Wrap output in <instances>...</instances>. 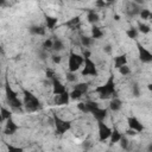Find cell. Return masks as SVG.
<instances>
[{"label":"cell","mask_w":152,"mask_h":152,"mask_svg":"<svg viewBox=\"0 0 152 152\" xmlns=\"http://www.w3.org/2000/svg\"><path fill=\"white\" fill-rule=\"evenodd\" d=\"M5 91H6V97H7V101H11V100H14V99H17L18 96V94L8 86V84H6V87H5Z\"/></svg>","instance_id":"18"},{"label":"cell","mask_w":152,"mask_h":152,"mask_svg":"<svg viewBox=\"0 0 152 152\" xmlns=\"http://www.w3.org/2000/svg\"><path fill=\"white\" fill-rule=\"evenodd\" d=\"M52 49H53L55 51H61V50H63V49H64V44H63V42H62L61 39H55V40H53Z\"/></svg>","instance_id":"24"},{"label":"cell","mask_w":152,"mask_h":152,"mask_svg":"<svg viewBox=\"0 0 152 152\" xmlns=\"http://www.w3.org/2000/svg\"><path fill=\"white\" fill-rule=\"evenodd\" d=\"M52 91H53L55 95H61V94H63V93L66 91L65 87L61 83V81L57 77H53L52 78Z\"/></svg>","instance_id":"8"},{"label":"cell","mask_w":152,"mask_h":152,"mask_svg":"<svg viewBox=\"0 0 152 152\" xmlns=\"http://www.w3.org/2000/svg\"><path fill=\"white\" fill-rule=\"evenodd\" d=\"M1 119L2 120H8V119H11V112L10 110H7L5 107H1Z\"/></svg>","instance_id":"29"},{"label":"cell","mask_w":152,"mask_h":152,"mask_svg":"<svg viewBox=\"0 0 152 152\" xmlns=\"http://www.w3.org/2000/svg\"><path fill=\"white\" fill-rule=\"evenodd\" d=\"M82 95H83V94H82L80 90H77V89H74V90L70 93V99H74V100H76V99H80Z\"/></svg>","instance_id":"32"},{"label":"cell","mask_w":152,"mask_h":152,"mask_svg":"<svg viewBox=\"0 0 152 152\" xmlns=\"http://www.w3.org/2000/svg\"><path fill=\"white\" fill-rule=\"evenodd\" d=\"M80 24H81V20H80V17H74L71 18L70 20H68L65 23V25L70 28V30H76L80 27Z\"/></svg>","instance_id":"14"},{"label":"cell","mask_w":152,"mask_h":152,"mask_svg":"<svg viewBox=\"0 0 152 152\" xmlns=\"http://www.w3.org/2000/svg\"><path fill=\"white\" fill-rule=\"evenodd\" d=\"M31 34H36V36H44L45 34V28L43 26H38V25H32L28 28Z\"/></svg>","instance_id":"15"},{"label":"cell","mask_w":152,"mask_h":152,"mask_svg":"<svg viewBox=\"0 0 152 152\" xmlns=\"http://www.w3.org/2000/svg\"><path fill=\"white\" fill-rule=\"evenodd\" d=\"M147 88H148V90H151V91H152V83H150V84L147 86Z\"/></svg>","instance_id":"47"},{"label":"cell","mask_w":152,"mask_h":152,"mask_svg":"<svg viewBox=\"0 0 152 152\" xmlns=\"http://www.w3.org/2000/svg\"><path fill=\"white\" fill-rule=\"evenodd\" d=\"M91 114L94 115V118H95L97 121H103V120L106 119V116H107V109L97 107V108H95V109L91 112Z\"/></svg>","instance_id":"12"},{"label":"cell","mask_w":152,"mask_h":152,"mask_svg":"<svg viewBox=\"0 0 152 152\" xmlns=\"http://www.w3.org/2000/svg\"><path fill=\"white\" fill-rule=\"evenodd\" d=\"M132 94H133V96L134 97H139L140 96V89H139V86L138 84H133V87H132Z\"/></svg>","instance_id":"33"},{"label":"cell","mask_w":152,"mask_h":152,"mask_svg":"<svg viewBox=\"0 0 152 152\" xmlns=\"http://www.w3.org/2000/svg\"><path fill=\"white\" fill-rule=\"evenodd\" d=\"M61 59H62V58H61L59 55H53V56H52V61H53V63H59Z\"/></svg>","instance_id":"40"},{"label":"cell","mask_w":152,"mask_h":152,"mask_svg":"<svg viewBox=\"0 0 152 152\" xmlns=\"http://www.w3.org/2000/svg\"><path fill=\"white\" fill-rule=\"evenodd\" d=\"M138 53H139V59L142 63L152 62V52L148 51L146 48H144L141 44H138Z\"/></svg>","instance_id":"7"},{"label":"cell","mask_w":152,"mask_h":152,"mask_svg":"<svg viewBox=\"0 0 152 152\" xmlns=\"http://www.w3.org/2000/svg\"><path fill=\"white\" fill-rule=\"evenodd\" d=\"M102 36H103V32L100 30V27H97V26H93L91 27V38L100 39Z\"/></svg>","instance_id":"22"},{"label":"cell","mask_w":152,"mask_h":152,"mask_svg":"<svg viewBox=\"0 0 152 152\" xmlns=\"http://www.w3.org/2000/svg\"><path fill=\"white\" fill-rule=\"evenodd\" d=\"M23 93H24V106H25L27 112H36V110L42 108L40 101L32 93H30L26 89H24Z\"/></svg>","instance_id":"2"},{"label":"cell","mask_w":152,"mask_h":152,"mask_svg":"<svg viewBox=\"0 0 152 152\" xmlns=\"http://www.w3.org/2000/svg\"><path fill=\"white\" fill-rule=\"evenodd\" d=\"M66 80L69 81V82H75L76 81V75L74 74V72H66Z\"/></svg>","instance_id":"37"},{"label":"cell","mask_w":152,"mask_h":152,"mask_svg":"<svg viewBox=\"0 0 152 152\" xmlns=\"http://www.w3.org/2000/svg\"><path fill=\"white\" fill-rule=\"evenodd\" d=\"M140 18L141 19H145V20H152V12H150L148 10H141L140 11Z\"/></svg>","instance_id":"26"},{"label":"cell","mask_w":152,"mask_h":152,"mask_svg":"<svg viewBox=\"0 0 152 152\" xmlns=\"http://www.w3.org/2000/svg\"><path fill=\"white\" fill-rule=\"evenodd\" d=\"M121 138H122V135L119 133V131H118V129H114V131L112 132V135H110V142H112V144L119 142Z\"/></svg>","instance_id":"23"},{"label":"cell","mask_w":152,"mask_h":152,"mask_svg":"<svg viewBox=\"0 0 152 152\" xmlns=\"http://www.w3.org/2000/svg\"><path fill=\"white\" fill-rule=\"evenodd\" d=\"M95 90H96V93H99V96H100V99H102V100L109 99V97H112V96L115 97L116 90H115L114 76H109V78L107 80V82H106L104 84L97 87Z\"/></svg>","instance_id":"1"},{"label":"cell","mask_w":152,"mask_h":152,"mask_svg":"<svg viewBox=\"0 0 152 152\" xmlns=\"http://www.w3.org/2000/svg\"><path fill=\"white\" fill-rule=\"evenodd\" d=\"M147 152H152V142L147 146Z\"/></svg>","instance_id":"46"},{"label":"cell","mask_w":152,"mask_h":152,"mask_svg":"<svg viewBox=\"0 0 152 152\" xmlns=\"http://www.w3.org/2000/svg\"><path fill=\"white\" fill-rule=\"evenodd\" d=\"M140 11H141L140 6L138 4H135L134 1L133 2H129L128 6H127V10H126V12H127V14L129 17H134L137 14H140Z\"/></svg>","instance_id":"11"},{"label":"cell","mask_w":152,"mask_h":152,"mask_svg":"<svg viewBox=\"0 0 152 152\" xmlns=\"http://www.w3.org/2000/svg\"><path fill=\"white\" fill-rule=\"evenodd\" d=\"M77 108H78V109H80L82 113H89V109H88L87 103L81 102V103H78V104H77Z\"/></svg>","instance_id":"35"},{"label":"cell","mask_w":152,"mask_h":152,"mask_svg":"<svg viewBox=\"0 0 152 152\" xmlns=\"http://www.w3.org/2000/svg\"><path fill=\"white\" fill-rule=\"evenodd\" d=\"M84 62L83 57L76 52H70L69 55V71L70 72H75L76 70L80 69V66L82 65V63Z\"/></svg>","instance_id":"3"},{"label":"cell","mask_w":152,"mask_h":152,"mask_svg":"<svg viewBox=\"0 0 152 152\" xmlns=\"http://www.w3.org/2000/svg\"><path fill=\"white\" fill-rule=\"evenodd\" d=\"M46 76H48V77H50V78L52 80V78L55 77V74H53V71H52L51 69H48V70H46Z\"/></svg>","instance_id":"42"},{"label":"cell","mask_w":152,"mask_h":152,"mask_svg":"<svg viewBox=\"0 0 152 152\" xmlns=\"http://www.w3.org/2000/svg\"><path fill=\"white\" fill-rule=\"evenodd\" d=\"M8 152H23V148L21 147H14L12 145H8Z\"/></svg>","instance_id":"38"},{"label":"cell","mask_w":152,"mask_h":152,"mask_svg":"<svg viewBox=\"0 0 152 152\" xmlns=\"http://www.w3.org/2000/svg\"><path fill=\"white\" fill-rule=\"evenodd\" d=\"M121 106H122V102H121V100H119L118 97H113L112 101H110V103H109V108H110V110H113V112L120 110Z\"/></svg>","instance_id":"17"},{"label":"cell","mask_w":152,"mask_h":152,"mask_svg":"<svg viewBox=\"0 0 152 152\" xmlns=\"http://www.w3.org/2000/svg\"><path fill=\"white\" fill-rule=\"evenodd\" d=\"M58 19L55 18V17H50V15H45V23H46V26L50 28V30H53L56 24H57Z\"/></svg>","instance_id":"20"},{"label":"cell","mask_w":152,"mask_h":152,"mask_svg":"<svg viewBox=\"0 0 152 152\" xmlns=\"http://www.w3.org/2000/svg\"><path fill=\"white\" fill-rule=\"evenodd\" d=\"M120 146H121L124 150H126V148L128 147V140H127L126 137H122V138L120 139Z\"/></svg>","instance_id":"36"},{"label":"cell","mask_w":152,"mask_h":152,"mask_svg":"<svg viewBox=\"0 0 152 152\" xmlns=\"http://www.w3.org/2000/svg\"><path fill=\"white\" fill-rule=\"evenodd\" d=\"M127 63V58H126V55H120V56H116L115 59H114V66L120 69L121 66L126 65Z\"/></svg>","instance_id":"16"},{"label":"cell","mask_w":152,"mask_h":152,"mask_svg":"<svg viewBox=\"0 0 152 152\" xmlns=\"http://www.w3.org/2000/svg\"><path fill=\"white\" fill-rule=\"evenodd\" d=\"M81 44L86 48H88L90 44H91V38L90 37H87V36H82L81 37Z\"/></svg>","instance_id":"30"},{"label":"cell","mask_w":152,"mask_h":152,"mask_svg":"<svg viewBox=\"0 0 152 152\" xmlns=\"http://www.w3.org/2000/svg\"><path fill=\"white\" fill-rule=\"evenodd\" d=\"M82 75L87 76V75H91V76H97V69L95 63L90 59V58H86L84 59V68L82 70Z\"/></svg>","instance_id":"5"},{"label":"cell","mask_w":152,"mask_h":152,"mask_svg":"<svg viewBox=\"0 0 152 152\" xmlns=\"http://www.w3.org/2000/svg\"><path fill=\"white\" fill-rule=\"evenodd\" d=\"M103 50H104V52H107V53H109V52L112 51V49H110V45H106V46L103 48Z\"/></svg>","instance_id":"44"},{"label":"cell","mask_w":152,"mask_h":152,"mask_svg":"<svg viewBox=\"0 0 152 152\" xmlns=\"http://www.w3.org/2000/svg\"><path fill=\"white\" fill-rule=\"evenodd\" d=\"M126 34L128 36V38H132V39H135L138 37V30L134 28V27H131L126 31Z\"/></svg>","instance_id":"27"},{"label":"cell","mask_w":152,"mask_h":152,"mask_svg":"<svg viewBox=\"0 0 152 152\" xmlns=\"http://www.w3.org/2000/svg\"><path fill=\"white\" fill-rule=\"evenodd\" d=\"M127 122H128V127H129L131 129L135 131V132H141V131L144 129V127H142V125L140 124V121H139L137 118H134V116H129V118L127 119Z\"/></svg>","instance_id":"9"},{"label":"cell","mask_w":152,"mask_h":152,"mask_svg":"<svg viewBox=\"0 0 152 152\" xmlns=\"http://www.w3.org/2000/svg\"><path fill=\"white\" fill-rule=\"evenodd\" d=\"M53 121H55V126H56V133H58V134H63L71 128V121L63 120V119L58 118L57 115H53Z\"/></svg>","instance_id":"4"},{"label":"cell","mask_w":152,"mask_h":152,"mask_svg":"<svg viewBox=\"0 0 152 152\" xmlns=\"http://www.w3.org/2000/svg\"><path fill=\"white\" fill-rule=\"evenodd\" d=\"M83 57H84V59L86 58H90V51L89 50H84L83 51Z\"/></svg>","instance_id":"43"},{"label":"cell","mask_w":152,"mask_h":152,"mask_svg":"<svg viewBox=\"0 0 152 152\" xmlns=\"http://www.w3.org/2000/svg\"><path fill=\"white\" fill-rule=\"evenodd\" d=\"M119 71H120V74H121V75H124V76H126V75H129V74H131V69H129V66H127V65L121 66V68L119 69Z\"/></svg>","instance_id":"34"},{"label":"cell","mask_w":152,"mask_h":152,"mask_svg":"<svg viewBox=\"0 0 152 152\" xmlns=\"http://www.w3.org/2000/svg\"><path fill=\"white\" fill-rule=\"evenodd\" d=\"M88 88H89L88 83H77L74 89H77V90H80L82 94H86V93L88 91Z\"/></svg>","instance_id":"25"},{"label":"cell","mask_w":152,"mask_h":152,"mask_svg":"<svg viewBox=\"0 0 152 152\" xmlns=\"http://www.w3.org/2000/svg\"><path fill=\"white\" fill-rule=\"evenodd\" d=\"M69 100H70V93L65 91L61 95H57L55 102H56V104H68Z\"/></svg>","instance_id":"13"},{"label":"cell","mask_w":152,"mask_h":152,"mask_svg":"<svg viewBox=\"0 0 152 152\" xmlns=\"http://www.w3.org/2000/svg\"><path fill=\"white\" fill-rule=\"evenodd\" d=\"M18 125L12 120V118L11 119H8L7 121H6V126H5V129H4V132H5V134H7V135H11V134H13V133H15L17 131H18Z\"/></svg>","instance_id":"10"},{"label":"cell","mask_w":152,"mask_h":152,"mask_svg":"<svg viewBox=\"0 0 152 152\" xmlns=\"http://www.w3.org/2000/svg\"><path fill=\"white\" fill-rule=\"evenodd\" d=\"M97 126H99V140H100V141H104V140H107L108 138H110L113 131H112L103 121H99Z\"/></svg>","instance_id":"6"},{"label":"cell","mask_w":152,"mask_h":152,"mask_svg":"<svg viewBox=\"0 0 152 152\" xmlns=\"http://www.w3.org/2000/svg\"><path fill=\"white\" fill-rule=\"evenodd\" d=\"M95 5H96L97 7H104L107 4H106L104 1H102V0H97V1L95 2Z\"/></svg>","instance_id":"41"},{"label":"cell","mask_w":152,"mask_h":152,"mask_svg":"<svg viewBox=\"0 0 152 152\" xmlns=\"http://www.w3.org/2000/svg\"><path fill=\"white\" fill-rule=\"evenodd\" d=\"M38 55H39V58H40V59H45V58L48 57V55H46V51H45V50H40V51L38 52Z\"/></svg>","instance_id":"39"},{"label":"cell","mask_w":152,"mask_h":152,"mask_svg":"<svg viewBox=\"0 0 152 152\" xmlns=\"http://www.w3.org/2000/svg\"><path fill=\"white\" fill-rule=\"evenodd\" d=\"M126 133H127L128 135H135V134H137V132H135V131H133V129H131V128H129Z\"/></svg>","instance_id":"45"},{"label":"cell","mask_w":152,"mask_h":152,"mask_svg":"<svg viewBox=\"0 0 152 152\" xmlns=\"http://www.w3.org/2000/svg\"><path fill=\"white\" fill-rule=\"evenodd\" d=\"M52 45H53V40L51 39H46L44 43H43V50H49V49H52Z\"/></svg>","instance_id":"31"},{"label":"cell","mask_w":152,"mask_h":152,"mask_svg":"<svg viewBox=\"0 0 152 152\" xmlns=\"http://www.w3.org/2000/svg\"><path fill=\"white\" fill-rule=\"evenodd\" d=\"M8 104H10L11 108H13V109H15V110H19V109L21 108V106H23V102L19 100V97H17V99H14V100L8 101Z\"/></svg>","instance_id":"21"},{"label":"cell","mask_w":152,"mask_h":152,"mask_svg":"<svg viewBox=\"0 0 152 152\" xmlns=\"http://www.w3.org/2000/svg\"><path fill=\"white\" fill-rule=\"evenodd\" d=\"M138 28H139V31H140L141 33H148V32L151 31L150 26L146 25V24H142V23H139V24H138Z\"/></svg>","instance_id":"28"},{"label":"cell","mask_w":152,"mask_h":152,"mask_svg":"<svg viewBox=\"0 0 152 152\" xmlns=\"http://www.w3.org/2000/svg\"><path fill=\"white\" fill-rule=\"evenodd\" d=\"M87 19H88V21H89L90 24H95V23H97V21L100 20L99 14H97L95 11H91V10H89V11H88Z\"/></svg>","instance_id":"19"}]
</instances>
